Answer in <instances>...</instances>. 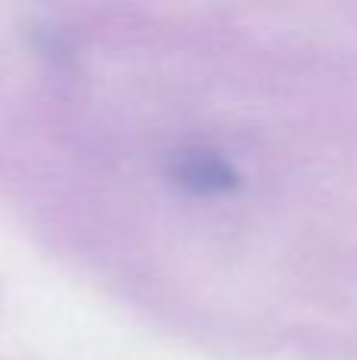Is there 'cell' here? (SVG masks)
<instances>
[{"label":"cell","instance_id":"cell-1","mask_svg":"<svg viewBox=\"0 0 357 360\" xmlns=\"http://www.w3.org/2000/svg\"><path fill=\"white\" fill-rule=\"evenodd\" d=\"M177 180H181L183 186H190L193 193H225L238 184V174H234L231 165H225L221 158L196 152V155H187L181 162Z\"/></svg>","mask_w":357,"mask_h":360}]
</instances>
